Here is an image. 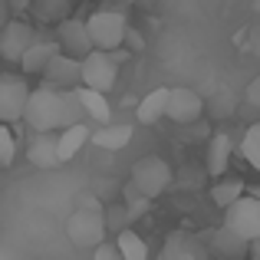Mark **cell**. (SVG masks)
I'll return each mask as SVG.
<instances>
[{
    "label": "cell",
    "instance_id": "4dcf8cb0",
    "mask_svg": "<svg viewBox=\"0 0 260 260\" xmlns=\"http://www.w3.org/2000/svg\"><path fill=\"white\" fill-rule=\"evenodd\" d=\"M247 102H250V106H257V102H260V79H254V83H250V92H247Z\"/></svg>",
    "mask_w": 260,
    "mask_h": 260
},
{
    "label": "cell",
    "instance_id": "d6a6232c",
    "mask_svg": "<svg viewBox=\"0 0 260 260\" xmlns=\"http://www.w3.org/2000/svg\"><path fill=\"white\" fill-rule=\"evenodd\" d=\"M79 208H89V211H102V204L95 201V198H89V194H86L83 201H79Z\"/></svg>",
    "mask_w": 260,
    "mask_h": 260
},
{
    "label": "cell",
    "instance_id": "ac0fdd59",
    "mask_svg": "<svg viewBox=\"0 0 260 260\" xmlns=\"http://www.w3.org/2000/svg\"><path fill=\"white\" fill-rule=\"evenodd\" d=\"M26 158H30L37 168H56L59 165V158H56V135L40 132L37 139L26 145Z\"/></svg>",
    "mask_w": 260,
    "mask_h": 260
},
{
    "label": "cell",
    "instance_id": "d6986e66",
    "mask_svg": "<svg viewBox=\"0 0 260 260\" xmlns=\"http://www.w3.org/2000/svg\"><path fill=\"white\" fill-rule=\"evenodd\" d=\"M56 53H59L56 43H40V40H33V43L23 50V56H20L17 63L23 66V73H30V76H33V73H43V66L50 63Z\"/></svg>",
    "mask_w": 260,
    "mask_h": 260
},
{
    "label": "cell",
    "instance_id": "2e32d148",
    "mask_svg": "<svg viewBox=\"0 0 260 260\" xmlns=\"http://www.w3.org/2000/svg\"><path fill=\"white\" fill-rule=\"evenodd\" d=\"M73 95H76V102H79V109H83V115H89V119H95V122H102V125L109 122L112 109H109L106 92H95V89L76 86V89H73Z\"/></svg>",
    "mask_w": 260,
    "mask_h": 260
},
{
    "label": "cell",
    "instance_id": "30bf717a",
    "mask_svg": "<svg viewBox=\"0 0 260 260\" xmlns=\"http://www.w3.org/2000/svg\"><path fill=\"white\" fill-rule=\"evenodd\" d=\"M40 76H43L46 89H56V92H63V89H76L79 86V59L66 56V53H56V56L43 66Z\"/></svg>",
    "mask_w": 260,
    "mask_h": 260
},
{
    "label": "cell",
    "instance_id": "9c48e42d",
    "mask_svg": "<svg viewBox=\"0 0 260 260\" xmlns=\"http://www.w3.org/2000/svg\"><path fill=\"white\" fill-rule=\"evenodd\" d=\"M33 26L26 23L23 17H13V20H7L4 26H0V56L4 59H10V63H17L20 56H23V50L33 43Z\"/></svg>",
    "mask_w": 260,
    "mask_h": 260
},
{
    "label": "cell",
    "instance_id": "1f68e13d",
    "mask_svg": "<svg viewBox=\"0 0 260 260\" xmlns=\"http://www.w3.org/2000/svg\"><path fill=\"white\" fill-rule=\"evenodd\" d=\"M7 20H13V13H10V4H7V0H0V26H4Z\"/></svg>",
    "mask_w": 260,
    "mask_h": 260
},
{
    "label": "cell",
    "instance_id": "7402d4cb",
    "mask_svg": "<svg viewBox=\"0 0 260 260\" xmlns=\"http://www.w3.org/2000/svg\"><path fill=\"white\" fill-rule=\"evenodd\" d=\"M30 10L40 23H59L70 13V0H30Z\"/></svg>",
    "mask_w": 260,
    "mask_h": 260
},
{
    "label": "cell",
    "instance_id": "4fadbf2b",
    "mask_svg": "<svg viewBox=\"0 0 260 260\" xmlns=\"http://www.w3.org/2000/svg\"><path fill=\"white\" fill-rule=\"evenodd\" d=\"M201 257H204L201 244H198L191 234H184V231H175V234L165 241L161 254H158V260H201Z\"/></svg>",
    "mask_w": 260,
    "mask_h": 260
},
{
    "label": "cell",
    "instance_id": "44dd1931",
    "mask_svg": "<svg viewBox=\"0 0 260 260\" xmlns=\"http://www.w3.org/2000/svg\"><path fill=\"white\" fill-rule=\"evenodd\" d=\"M115 250H119L122 260H148V244L142 241L132 228H125V231L115 234Z\"/></svg>",
    "mask_w": 260,
    "mask_h": 260
},
{
    "label": "cell",
    "instance_id": "6da1fadb",
    "mask_svg": "<svg viewBox=\"0 0 260 260\" xmlns=\"http://www.w3.org/2000/svg\"><path fill=\"white\" fill-rule=\"evenodd\" d=\"M23 122L37 132H56L59 128V92L56 89H30L23 106Z\"/></svg>",
    "mask_w": 260,
    "mask_h": 260
},
{
    "label": "cell",
    "instance_id": "3957f363",
    "mask_svg": "<svg viewBox=\"0 0 260 260\" xmlns=\"http://www.w3.org/2000/svg\"><path fill=\"white\" fill-rule=\"evenodd\" d=\"M128 184L152 201V198H158L161 191L172 184V168H168V161L158 158V155H145V158H139L132 165V181Z\"/></svg>",
    "mask_w": 260,
    "mask_h": 260
},
{
    "label": "cell",
    "instance_id": "ba28073f",
    "mask_svg": "<svg viewBox=\"0 0 260 260\" xmlns=\"http://www.w3.org/2000/svg\"><path fill=\"white\" fill-rule=\"evenodd\" d=\"M204 112V99L188 86H178V89H168V99H165V119L178 122V125H191L198 122Z\"/></svg>",
    "mask_w": 260,
    "mask_h": 260
},
{
    "label": "cell",
    "instance_id": "7a4b0ae2",
    "mask_svg": "<svg viewBox=\"0 0 260 260\" xmlns=\"http://www.w3.org/2000/svg\"><path fill=\"white\" fill-rule=\"evenodd\" d=\"M86 33H89L92 50L112 53L125 43V17L115 13V10H99L86 20Z\"/></svg>",
    "mask_w": 260,
    "mask_h": 260
},
{
    "label": "cell",
    "instance_id": "5b68a950",
    "mask_svg": "<svg viewBox=\"0 0 260 260\" xmlns=\"http://www.w3.org/2000/svg\"><path fill=\"white\" fill-rule=\"evenodd\" d=\"M224 228H228L231 234H237V237L254 244L260 237V201L257 198H247V194L231 201L228 208H224Z\"/></svg>",
    "mask_w": 260,
    "mask_h": 260
},
{
    "label": "cell",
    "instance_id": "ffe728a7",
    "mask_svg": "<svg viewBox=\"0 0 260 260\" xmlns=\"http://www.w3.org/2000/svg\"><path fill=\"white\" fill-rule=\"evenodd\" d=\"M165 99H168V89L158 86V89H152V92H148L145 99L139 102L135 115H139L142 125H155L158 119H165Z\"/></svg>",
    "mask_w": 260,
    "mask_h": 260
},
{
    "label": "cell",
    "instance_id": "8fae6325",
    "mask_svg": "<svg viewBox=\"0 0 260 260\" xmlns=\"http://www.w3.org/2000/svg\"><path fill=\"white\" fill-rule=\"evenodd\" d=\"M56 37H59V53H66V56H76L83 59L89 50H92V43H89V33H86V20H59L56 23Z\"/></svg>",
    "mask_w": 260,
    "mask_h": 260
},
{
    "label": "cell",
    "instance_id": "8992f818",
    "mask_svg": "<svg viewBox=\"0 0 260 260\" xmlns=\"http://www.w3.org/2000/svg\"><path fill=\"white\" fill-rule=\"evenodd\" d=\"M66 237H70L76 247L92 250L95 244L106 241V221H102V211H89V208H76L66 221Z\"/></svg>",
    "mask_w": 260,
    "mask_h": 260
},
{
    "label": "cell",
    "instance_id": "7c38bea8",
    "mask_svg": "<svg viewBox=\"0 0 260 260\" xmlns=\"http://www.w3.org/2000/svg\"><path fill=\"white\" fill-rule=\"evenodd\" d=\"M208 244H211V254H214V260H247V254H250V241L231 234L228 228H217L214 234H211Z\"/></svg>",
    "mask_w": 260,
    "mask_h": 260
},
{
    "label": "cell",
    "instance_id": "836d02e7",
    "mask_svg": "<svg viewBox=\"0 0 260 260\" xmlns=\"http://www.w3.org/2000/svg\"><path fill=\"white\" fill-rule=\"evenodd\" d=\"M247 260H257V257H247Z\"/></svg>",
    "mask_w": 260,
    "mask_h": 260
},
{
    "label": "cell",
    "instance_id": "83f0119b",
    "mask_svg": "<svg viewBox=\"0 0 260 260\" xmlns=\"http://www.w3.org/2000/svg\"><path fill=\"white\" fill-rule=\"evenodd\" d=\"M13 158H17V142H13V132L0 122V168H10Z\"/></svg>",
    "mask_w": 260,
    "mask_h": 260
},
{
    "label": "cell",
    "instance_id": "d4e9b609",
    "mask_svg": "<svg viewBox=\"0 0 260 260\" xmlns=\"http://www.w3.org/2000/svg\"><path fill=\"white\" fill-rule=\"evenodd\" d=\"M241 152H244V158H247L250 168H260V125H250L247 132H244Z\"/></svg>",
    "mask_w": 260,
    "mask_h": 260
},
{
    "label": "cell",
    "instance_id": "4316f807",
    "mask_svg": "<svg viewBox=\"0 0 260 260\" xmlns=\"http://www.w3.org/2000/svg\"><path fill=\"white\" fill-rule=\"evenodd\" d=\"M148 204H152V201H148L145 194H139V191H135L132 184H125V204H122V208L128 211V217H132V221L145 214V211H148Z\"/></svg>",
    "mask_w": 260,
    "mask_h": 260
},
{
    "label": "cell",
    "instance_id": "f546056e",
    "mask_svg": "<svg viewBox=\"0 0 260 260\" xmlns=\"http://www.w3.org/2000/svg\"><path fill=\"white\" fill-rule=\"evenodd\" d=\"M7 4H10V13H13V17H23V13L30 10V0H7Z\"/></svg>",
    "mask_w": 260,
    "mask_h": 260
},
{
    "label": "cell",
    "instance_id": "f1b7e54d",
    "mask_svg": "<svg viewBox=\"0 0 260 260\" xmlns=\"http://www.w3.org/2000/svg\"><path fill=\"white\" fill-rule=\"evenodd\" d=\"M92 260H122V257H119V250H115V244L102 241V244L92 247Z\"/></svg>",
    "mask_w": 260,
    "mask_h": 260
},
{
    "label": "cell",
    "instance_id": "603a6c76",
    "mask_svg": "<svg viewBox=\"0 0 260 260\" xmlns=\"http://www.w3.org/2000/svg\"><path fill=\"white\" fill-rule=\"evenodd\" d=\"M244 194V181L241 178H224V181H217L214 188H211V201L217 204V208H228L231 201H237V198Z\"/></svg>",
    "mask_w": 260,
    "mask_h": 260
},
{
    "label": "cell",
    "instance_id": "9a60e30c",
    "mask_svg": "<svg viewBox=\"0 0 260 260\" xmlns=\"http://www.w3.org/2000/svg\"><path fill=\"white\" fill-rule=\"evenodd\" d=\"M89 142L95 148H102V152H119V148H125L132 142V125H109L106 122L102 128L89 132Z\"/></svg>",
    "mask_w": 260,
    "mask_h": 260
},
{
    "label": "cell",
    "instance_id": "e0dca14e",
    "mask_svg": "<svg viewBox=\"0 0 260 260\" xmlns=\"http://www.w3.org/2000/svg\"><path fill=\"white\" fill-rule=\"evenodd\" d=\"M231 152H234V142H231V135H228V132H214V139H211V145H208V175L221 178L224 172H228Z\"/></svg>",
    "mask_w": 260,
    "mask_h": 260
},
{
    "label": "cell",
    "instance_id": "484cf974",
    "mask_svg": "<svg viewBox=\"0 0 260 260\" xmlns=\"http://www.w3.org/2000/svg\"><path fill=\"white\" fill-rule=\"evenodd\" d=\"M102 221H106V231H125L128 224H132V217H128V211L122 208V204H112V208H106L102 211Z\"/></svg>",
    "mask_w": 260,
    "mask_h": 260
},
{
    "label": "cell",
    "instance_id": "52a82bcc",
    "mask_svg": "<svg viewBox=\"0 0 260 260\" xmlns=\"http://www.w3.org/2000/svg\"><path fill=\"white\" fill-rule=\"evenodd\" d=\"M26 95H30V86L23 83V76L0 73V122H4V125L23 119Z\"/></svg>",
    "mask_w": 260,
    "mask_h": 260
},
{
    "label": "cell",
    "instance_id": "277c9868",
    "mask_svg": "<svg viewBox=\"0 0 260 260\" xmlns=\"http://www.w3.org/2000/svg\"><path fill=\"white\" fill-rule=\"evenodd\" d=\"M119 79V63L102 50H89L79 59V86L95 89V92H109Z\"/></svg>",
    "mask_w": 260,
    "mask_h": 260
},
{
    "label": "cell",
    "instance_id": "5bb4252c",
    "mask_svg": "<svg viewBox=\"0 0 260 260\" xmlns=\"http://www.w3.org/2000/svg\"><path fill=\"white\" fill-rule=\"evenodd\" d=\"M89 132H92V128H89L86 122H76V125H70V128H59V135H56V158H59V165L70 161V158H76V152L89 142Z\"/></svg>",
    "mask_w": 260,
    "mask_h": 260
},
{
    "label": "cell",
    "instance_id": "cb8c5ba5",
    "mask_svg": "<svg viewBox=\"0 0 260 260\" xmlns=\"http://www.w3.org/2000/svg\"><path fill=\"white\" fill-rule=\"evenodd\" d=\"M76 122H83V109H79L73 89H63L59 92V128H70Z\"/></svg>",
    "mask_w": 260,
    "mask_h": 260
}]
</instances>
